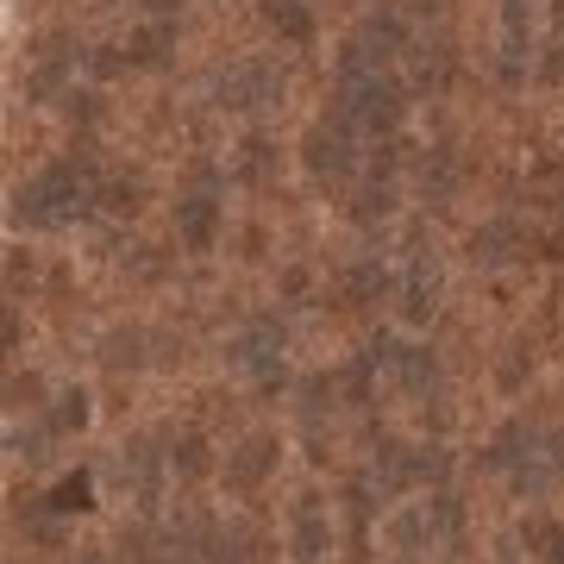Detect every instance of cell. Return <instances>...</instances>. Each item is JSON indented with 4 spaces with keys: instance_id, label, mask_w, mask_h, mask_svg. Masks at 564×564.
<instances>
[{
    "instance_id": "cell-12",
    "label": "cell",
    "mask_w": 564,
    "mask_h": 564,
    "mask_svg": "<svg viewBox=\"0 0 564 564\" xmlns=\"http://www.w3.org/2000/svg\"><path fill=\"white\" fill-rule=\"evenodd\" d=\"M389 364H395V370H402V383H433V358H426V351H414V345H395V351H389Z\"/></svg>"
},
{
    "instance_id": "cell-11",
    "label": "cell",
    "mask_w": 564,
    "mask_h": 564,
    "mask_svg": "<svg viewBox=\"0 0 564 564\" xmlns=\"http://www.w3.org/2000/svg\"><path fill=\"white\" fill-rule=\"evenodd\" d=\"M383 289H389L383 263H358V270L345 276V295H351V302H370V295H383Z\"/></svg>"
},
{
    "instance_id": "cell-6",
    "label": "cell",
    "mask_w": 564,
    "mask_h": 564,
    "mask_svg": "<svg viewBox=\"0 0 564 564\" xmlns=\"http://www.w3.org/2000/svg\"><path fill=\"white\" fill-rule=\"evenodd\" d=\"M276 88H282L276 69H263V63H245V69H232V76L220 82V101H226V107H258V101H270Z\"/></svg>"
},
{
    "instance_id": "cell-21",
    "label": "cell",
    "mask_w": 564,
    "mask_h": 564,
    "mask_svg": "<svg viewBox=\"0 0 564 564\" xmlns=\"http://www.w3.org/2000/svg\"><path fill=\"white\" fill-rule=\"evenodd\" d=\"M408 7H421V13H433V7H445V0H408Z\"/></svg>"
},
{
    "instance_id": "cell-19",
    "label": "cell",
    "mask_w": 564,
    "mask_h": 564,
    "mask_svg": "<svg viewBox=\"0 0 564 564\" xmlns=\"http://www.w3.org/2000/svg\"><path fill=\"white\" fill-rule=\"evenodd\" d=\"M51 508H88V484H82V477L76 484H63L57 496H51Z\"/></svg>"
},
{
    "instance_id": "cell-7",
    "label": "cell",
    "mask_w": 564,
    "mask_h": 564,
    "mask_svg": "<svg viewBox=\"0 0 564 564\" xmlns=\"http://www.w3.org/2000/svg\"><path fill=\"white\" fill-rule=\"evenodd\" d=\"M440 307V263L433 258H414V270H408V289H402V314L408 321H426Z\"/></svg>"
},
{
    "instance_id": "cell-10",
    "label": "cell",
    "mask_w": 564,
    "mask_h": 564,
    "mask_svg": "<svg viewBox=\"0 0 564 564\" xmlns=\"http://www.w3.org/2000/svg\"><path fill=\"white\" fill-rule=\"evenodd\" d=\"M514 245H521V232H514L508 220H496V226H484V232L470 239V251H477L484 263H508L514 258Z\"/></svg>"
},
{
    "instance_id": "cell-8",
    "label": "cell",
    "mask_w": 564,
    "mask_h": 564,
    "mask_svg": "<svg viewBox=\"0 0 564 564\" xmlns=\"http://www.w3.org/2000/svg\"><path fill=\"white\" fill-rule=\"evenodd\" d=\"M270 464H276V445H270V440H245L239 452L226 458V484H232V489H251L263 470H270Z\"/></svg>"
},
{
    "instance_id": "cell-18",
    "label": "cell",
    "mask_w": 564,
    "mask_h": 564,
    "mask_svg": "<svg viewBox=\"0 0 564 564\" xmlns=\"http://www.w3.org/2000/svg\"><path fill=\"white\" fill-rule=\"evenodd\" d=\"M107 207H113V214H132V207H139V188H132V182H113V188H107Z\"/></svg>"
},
{
    "instance_id": "cell-17",
    "label": "cell",
    "mask_w": 564,
    "mask_h": 564,
    "mask_svg": "<svg viewBox=\"0 0 564 564\" xmlns=\"http://www.w3.org/2000/svg\"><path fill=\"white\" fill-rule=\"evenodd\" d=\"M163 44H170V32H163V25L139 32V39H132V63H158V57H163Z\"/></svg>"
},
{
    "instance_id": "cell-22",
    "label": "cell",
    "mask_w": 564,
    "mask_h": 564,
    "mask_svg": "<svg viewBox=\"0 0 564 564\" xmlns=\"http://www.w3.org/2000/svg\"><path fill=\"white\" fill-rule=\"evenodd\" d=\"M552 558H558V564H564V545H558V552H552Z\"/></svg>"
},
{
    "instance_id": "cell-13",
    "label": "cell",
    "mask_w": 564,
    "mask_h": 564,
    "mask_svg": "<svg viewBox=\"0 0 564 564\" xmlns=\"http://www.w3.org/2000/svg\"><path fill=\"white\" fill-rule=\"evenodd\" d=\"M263 20L276 25L282 39H307V13L295 7V0H270V7H263Z\"/></svg>"
},
{
    "instance_id": "cell-16",
    "label": "cell",
    "mask_w": 564,
    "mask_h": 564,
    "mask_svg": "<svg viewBox=\"0 0 564 564\" xmlns=\"http://www.w3.org/2000/svg\"><path fill=\"white\" fill-rule=\"evenodd\" d=\"M57 426H69V433H82V426H88V395H82V389H69V395H63Z\"/></svg>"
},
{
    "instance_id": "cell-20",
    "label": "cell",
    "mask_w": 564,
    "mask_h": 564,
    "mask_svg": "<svg viewBox=\"0 0 564 564\" xmlns=\"http://www.w3.org/2000/svg\"><path fill=\"white\" fill-rule=\"evenodd\" d=\"M170 7H182V0H151V13H170Z\"/></svg>"
},
{
    "instance_id": "cell-9",
    "label": "cell",
    "mask_w": 564,
    "mask_h": 564,
    "mask_svg": "<svg viewBox=\"0 0 564 564\" xmlns=\"http://www.w3.org/2000/svg\"><path fill=\"white\" fill-rule=\"evenodd\" d=\"M326 552V514H321V502L307 496L302 502V514H295V558L302 564H314Z\"/></svg>"
},
{
    "instance_id": "cell-1",
    "label": "cell",
    "mask_w": 564,
    "mask_h": 564,
    "mask_svg": "<svg viewBox=\"0 0 564 564\" xmlns=\"http://www.w3.org/2000/svg\"><path fill=\"white\" fill-rule=\"evenodd\" d=\"M82 207H88V182L76 176V163L44 170L39 182H25L20 188V214L32 226H63V220H76Z\"/></svg>"
},
{
    "instance_id": "cell-4",
    "label": "cell",
    "mask_w": 564,
    "mask_h": 564,
    "mask_svg": "<svg viewBox=\"0 0 564 564\" xmlns=\"http://www.w3.org/2000/svg\"><path fill=\"white\" fill-rule=\"evenodd\" d=\"M307 170H314V176H345V170H351V139H345V120L314 126V132H307Z\"/></svg>"
},
{
    "instance_id": "cell-3",
    "label": "cell",
    "mask_w": 564,
    "mask_h": 564,
    "mask_svg": "<svg viewBox=\"0 0 564 564\" xmlns=\"http://www.w3.org/2000/svg\"><path fill=\"white\" fill-rule=\"evenodd\" d=\"M276 351H282V326H276V321H258V326H251V333H245L239 345H232V358H239L245 370H258L263 383H276V377H282Z\"/></svg>"
},
{
    "instance_id": "cell-2",
    "label": "cell",
    "mask_w": 564,
    "mask_h": 564,
    "mask_svg": "<svg viewBox=\"0 0 564 564\" xmlns=\"http://www.w3.org/2000/svg\"><path fill=\"white\" fill-rule=\"evenodd\" d=\"M345 120H358L364 132H389V126L402 120V88L383 82L377 69L370 76H345Z\"/></svg>"
},
{
    "instance_id": "cell-5",
    "label": "cell",
    "mask_w": 564,
    "mask_h": 564,
    "mask_svg": "<svg viewBox=\"0 0 564 564\" xmlns=\"http://www.w3.org/2000/svg\"><path fill=\"white\" fill-rule=\"evenodd\" d=\"M176 232H182L188 251H207L214 232H220V202H214V195H188V202H176Z\"/></svg>"
},
{
    "instance_id": "cell-15",
    "label": "cell",
    "mask_w": 564,
    "mask_h": 564,
    "mask_svg": "<svg viewBox=\"0 0 564 564\" xmlns=\"http://www.w3.org/2000/svg\"><path fill=\"white\" fill-rule=\"evenodd\" d=\"M176 470H182V477H202V470H207V445L195 440V433L176 445Z\"/></svg>"
},
{
    "instance_id": "cell-14",
    "label": "cell",
    "mask_w": 564,
    "mask_h": 564,
    "mask_svg": "<svg viewBox=\"0 0 564 564\" xmlns=\"http://www.w3.org/2000/svg\"><path fill=\"white\" fill-rule=\"evenodd\" d=\"M214 552H220L214 564H251V533H245V527H226Z\"/></svg>"
}]
</instances>
